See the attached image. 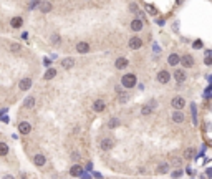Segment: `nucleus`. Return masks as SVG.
Listing matches in <instances>:
<instances>
[{"mask_svg": "<svg viewBox=\"0 0 212 179\" xmlns=\"http://www.w3.org/2000/svg\"><path fill=\"white\" fill-rule=\"evenodd\" d=\"M167 63L171 65V66H176V65H179V55L171 53V55H169V58H167Z\"/></svg>", "mask_w": 212, "mask_h": 179, "instance_id": "nucleus-14", "label": "nucleus"}, {"mask_svg": "<svg viewBox=\"0 0 212 179\" xmlns=\"http://www.w3.org/2000/svg\"><path fill=\"white\" fill-rule=\"evenodd\" d=\"M8 154V146L5 143H0V156H7Z\"/></svg>", "mask_w": 212, "mask_h": 179, "instance_id": "nucleus-24", "label": "nucleus"}, {"mask_svg": "<svg viewBox=\"0 0 212 179\" xmlns=\"http://www.w3.org/2000/svg\"><path fill=\"white\" fill-rule=\"evenodd\" d=\"M205 65H211V55H205V60H204Z\"/></svg>", "mask_w": 212, "mask_h": 179, "instance_id": "nucleus-31", "label": "nucleus"}, {"mask_svg": "<svg viewBox=\"0 0 212 179\" xmlns=\"http://www.w3.org/2000/svg\"><path fill=\"white\" fill-rule=\"evenodd\" d=\"M51 42H53V43H58V42H60V37H58V35H53V38H51Z\"/></svg>", "mask_w": 212, "mask_h": 179, "instance_id": "nucleus-32", "label": "nucleus"}, {"mask_svg": "<svg viewBox=\"0 0 212 179\" xmlns=\"http://www.w3.org/2000/svg\"><path fill=\"white\" fill-rule=\"evenodd\" d=\"M55 75H57V70H55V68H50L47 73H45V80H51Z\"/></svg>", "mask_w": 212, "mask_h": 179, "instance_id": "nucleus-27", "label": "nucleus"}, {"mask_svg": "<svg viewBox=\"0 0 212 179\" xmlns=\"http://www.w3.org/2000/svg\"><path fill=\"white\" fill-rule=\"evenodd\" d=\"M171 104H173V108H176V110H182V108L186 106V100L181 98V96H176V98H173Z\"/></svg>", "mask_w": 212, "mask_h": 179, "instance_id": "nucleus-3", "label": "nucleus"}, {"mask_svg": "<svg viewBox=\"0 0 212 179\" xmlns=\"http://www.w3.org/2000/svg\"><path fill=\"white\" fill-rule=\"evenodd\" d=\"M192 154H194V149H192V148H187L186 153H184V156H186V158L189 159V158H192Z\"/></svg>", "mask_w": 212, "mask_h": 179, "instance_id": "nucleus-28", "label": "nucleus"}, {"mask_svg": "<svg viewBox=\"0 0 212 179\" xmlns=\"http://www.w3.org/2000/svg\"><path fill=\"white\" fill-rule=\"evenodd\" d=\"M143 47V40L139 38V37H133V38L129 40V48L131 50H138V48Z\"/></svg>", "mask_w": 212, "mask_h": 179, "instance_id": "nucleus-4", "label": "nucleus"}, {"mask_svg": "<svg viewBox=\"0 0 212 179\" xmlns=\"http://www.w3.org/2000/svg\"><path fill=\"white\" fill-rule=\"evenodd\" d=\"M202 47V42L201 40H197V42H194V48H201Z\"/></svg>", "mask_w": 212, "mask_h": 179, "instance_id": "nucleus-30", "label": "nucleus"}, {"mask_svg": "<svg viewBox=\"0 0 212 179\" xmlns=\"http://www.w3.org/2000/svg\"><path fill=\"white\" fill-rule=\"evenodd\" d=\"M167 171H169V166L166 164V163H162V164L158 166V172H159V174H166Z\"/></svg>", "mask_w": 212, "mask_h": 179, "instance_id": "nucleus-23", "label": "nucleus"}, {"mask_svg": "<svg viewBox=\"0 0 212 179\" xmlns=\"http://www.w3.org/2000/svg\"><path fill=\"white\" fill-rule=\"evenodd\" d=\"M104 108H106V103H104L103 100H96L93 103V111H96V113H101Z\"/></svg>", "mask_w": 212, "mask_h": 179, "instance_id": "nucleus-8", "label": "nucleus"}, {"mask_svg": "<svg viewBox=\"0 0 212 179\" xmlns=\"http://www.w3.org/2000/svg\"><path fill=\"white\" fill-rule=\"evenodd\" d=\"M131 28H133L134 32H139V30H143V22H141L139 18L133 20V23H131Z\"/></svg>", "mask_w": 212, "mask_h": 179, "instance_id": "nucleus-19", "label": "nucleus"}, {"mask_svg": "<svg viewBox=\"0 0 212 179\" xmlns=\"http://www.w3.org/2000/svg\"><path fill=\"white\" fill-rule=\"evenodd\" d=\"M129 8H131L133 12H138V5H136V4H131V7H129Z\"/></svg>", "mask_w": 212, "mask_h": 179, "instance_id": "nucleus-34", "label": "nucleus"}, {"mask_svg": "<svg viewBox=\"0 0 212 179\" xmlns=\"http://www.w3.org/2000/svg\"><path fill=\"white\" fill-rule=\"evenodd\" d=\"M76 51H78V53H88V51H90V45L85 43V42H80L78 45H76Z\"/></svg>", "mask_w": 212, "mask_h": 179, "instance_id": "nucleus-11", "label": "nucleus"}, {"mask_svg": "<svg viewBox=\"0 0 212 179\" xmlns=\"http://www.w3.org/2000/svg\"><path fill=\"white\" fill-rule=\"evenodd\" d=\"M128 65H129V61L126 60V58H118V60H116V63H115V66L118 70H124Z\"/></svg>", "mask_w": 212, "mask_h": 179, "instance_id": "nucleus-12", "label": "nucleus"}, {"mask_svg": "<svg viewBox=\"0 0 212 179\" xmlns=\"http://www.w3.org/2000/svg\"><path fill=\"white\" fill-rule=\"evenodd\" d=\"M179 63L186 68H190V66H194V58H192V55H184L182 58H179Z\"/></svg>", "mask_w": 212, "mask_h": 179, "instance_id": "nucleus-2", "label": "nucleus"}, {"mask_svg": "<svg viewBox=\"0 0 212 179\" xmlns=\"http://www.w3.org/2000/svg\"><path fill=\"white\" fill-rule=\"evenodd\" d=\"M33 163H35V166H43L45 164V156L43 154H35V156H33Z\"/></svg>", "mask_w": 212, "mask_h": 179, "instance_id": "nucleus-16", "label": "nucleus"}, {"mask_svg": "<svg viewBox=\"0 0 212 179\" xmlns=\"http://www.w3.org/2000/svg\"><path fill=\"white\" fill-rule=\"evenodd\" d=\"M61 65H63V68H71L73 65H75V60H73V58H65V60L61 61Z\"/></svg>", "mask_w": 212, "mask_h": 179, "instance_id": "nucleus-21", "label": "nucleus"}, {"mask_svg": "<svg viewBox=\"0 0 212 179\" xmlns=\"http://www.w3.org/2000/svg\"><path fill=\"white\" fill-rule=\"evenodd\" d=\"M128 100H129V95H128V93H121V91H118V103H126Z\"/></svg>", "mask_w": 212, "mask_h": 179, "instance_id": "nucleus-22", "label": "nucleus"}, {"mask_svg": "<svg viewBox=\"0 0 212 179\" xmlns=\"http://www.w3.org/2000/svg\"><path fill=\"white\" fill-rule=\"evenodd\" d=\"M10 25L13 27V28H20V27L23 25V20H22V17H15V18H12Z\"/></svg>", "mask_w": 212, "mask_h": 179, "instance_id": "nucleus-18", "label": "nucleus"}, {"mask_svg": "<svg viewBox=\"0 0 212 179\" xmlns=\"http://www.w3.org/2000/svg\"><path fill=\"white\" fill-rule=\"evenodd\" d=\"M181 174H182V171H176V172H173V176H174V178H179Z\"/></svg>", "mask_w": 212, "mask_h": 179, "instance_id": "nucleus-35", "label": "nucleus"}, {"mask_svg": "<svg viewBox=\"0 0 212 179\" xmlns=\"http://www.w3.org/2000/svg\"><path fill=\"white\" fill-rule=\"evenodd\" d=\"M71 158L75 159V161H78V159H80V154H78V153H73V154H71Z\"/></svg>", "mask_w": 212, "mask_h": 179, "instance_id": "nucleus-33", "label": "nucleus"}, {"mask_svg": "<svg viewBox=\"0 0 212 179\" xmlns=\"http://www.w3.org/2000/svg\"><path fill=\"white\" fill-rule=\"evenodd\" d=\"M38 8L43 12V13H48V12L51 10V4L50 2H38Z\"/></svg>", "mask_w": 212, "mask_h": 179, "instance_id": "nucleus-13", "label": "nucleus"}, {"mask_svg": "<svg viewBox=\"0 0 212 179\" xmlns=\"http://www.w3.org/2000/svg\"><path fill=\"white\" fill-rule=\"evenodd\" d=\"M121 83L124 88H133L134 85H136V76L133 75V73H128V75H124L121 78Z\"/></svg>", "mask_w": 212, "mask_h": 179, "instance_id": "nucleus-1", "label": "nucleus"}, {"mask_svg": "<svg viewBox=\"0 0 212 179\" xmlns=\"http://www.w3.org/2000/svg\"><path fill=\"white\" fill-rule=\"evenodd\" d=\"M32 86V78H23V80H20V83H18V88L22 90V91H27V90Z\"/></svg>", "mask_w": 212, "mask_h": 179, "instance_id": "nucleus-7", "label": "nucleus"}, {"mask_svg": "<svg viewBox=\"0 0 212 179\" xmlns=\"http://www.w3.org/2000/svg\"><path fill=\"white\" fill-rule=\"evenodd\" d=\"M70 174H71L73 178H78V176H81V174H83V168H81L80 164L71 166V169H70Z\"/></svg>", "mask_w": 212, "mask_h": 179, "instance_id": "nucleus-9", "label": "nucleus"}, {"mask_svg": "<svg viewBox=\"0 0 212 179\" xmlns=\"http://www.w3.org/2000/svg\"><path fill=\"white\" fill-rule=\"evenodd\" d=\"M173 121L174 123H182L184 121V115L181 113V110H177V111L173 113Z\"/></svg>", "mask_w": 212, "mask_h": 179, "instance_id": "nucleus-17", "label": "nucleus"}, {"mask_svg": "<svg viewBox=\"0 0 212 179\" xmlns=\"http://www.w3.org/2000/svg\"><path fill=\"white\" fill-rule=\"evenodd\" d=\"M23 104H25V108H33V104H35V98H33V96H28Z\"/></svg>", "mask_w": 212, "mask_h": 179, "instance_id": "nucleus-26", "label": "nucleus"}, {"mask_svg": "<svg viewBox=\"0 0 212 179\" xmlns=\"http://www.w3.org/2000/svg\"><path fill=\"white\" fill-rule=\"evenodd\" d=\"M152 113V106L151 104H144L143 108H141V115L143 116H149Z\"/></svg>", "mask_w": 212, "mask_h": 179, "instance_id": "nucleus-20", "label": "nucleus"}, {"mask_svg": "<svg viewBox=\"0 0 212 179\" xmlns=\"http://www.w3.org/2000/svg\"><path fill=\"white\" fill-rule=\"evenodd\" d=\"M174 78H176L177 83H184L186 81V73H184L182 70H177V72L174 73Z\"/></svg>", "mask_w": 212, "mask_h": 179, "instance_id": "nucleus-15", "label": "nucleus"}, {"mask_svg": "<svg viewBox=\"0 0 212 179\" xmlns=\"http://www.w3.org/2000/svg\"><path fill=\"white\" fill-rule=\"evenodd\" d=\"M36 5H38V0H35V2H32V4H30V8L36 7Z\"/></svg>", "mask_w": 212, "mask_h": 179, "instance_id": "nucleus-36", "label": "nucleus"}, {"mask_svg": "<svg viewBox=\"0 0 212 179\" xmlns=\"http://www.w3.org/2000/svg\"><path fill=\"white\" fill-rule=\"evenodd\" d=\"M116 126H119V119H118V118H113V119H109V123H108V128H109V129H115Z\"/></svg>", "mask_w": 212, "mask_h": 179, "instance_id": "nucleus-25", "label": "nucleus"}, {"mask_svg": "<svg viewBox=\"0 0 212 179\" xmlns=\"http://www.w3.org/2000/svg\"><path fill=\"white\" fill-rule=\"evenodd\" d=\"M100 146H101V149H103V151H109L113 148V141L109 139V138H104V139H101Z\"/></svg>", "mask_w": 212, "mask_h": 179, "instance_id": "nucleus-10", "label": "nucleus"}, {"mask_svg": "<svg viewBox=\"0 0 212 179\" xmlns=\"http://www.w3.org/2000/svg\"><path fill=\"white\" fill-rule=\"evenodd\" d=\"M18 131H20V134H28V133L32 131V126H30V123L22 121L18 125Z\"/></svg>", "mask_w": 212, "mask_h": 179, "instance_id": "nucleus-6", "label": "nucleus"}, {"mask_svg": "<svg viewBox=\"0 0 212 179\" xmlns=\"http://www.w3.org/2000/svg\"><path fill=\"white\" fill-rule=\"evenodd\" d=\"M169 80H171V73L166 72V70H161V72L158 73V81L159 83H167Z\"/></svg>", "mask_w": 212, "mask_h": 179, "instance_id": "nucleus-5", "label": "nucleus"}, {"mask_svg": "<svg viewBox=\"0 0 212 179\" xmlns=\"http://www.w3.org/2000/svg\"><path fill=\"white\" fill-rule=\"evenodd\" d=\"M10 50H12V51H15V53H18V51L22 50V47H20L18 43H13V45H12V47H10Z\"/></svg>", "mask_w": 212, "mask_h": 179, "instance_id": "nucleus-29", "label": "nucleus"}]
</instances>
